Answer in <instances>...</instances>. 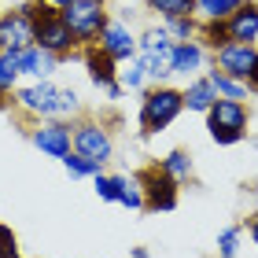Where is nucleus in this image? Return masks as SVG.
<instances>
[{
	"instance_id": "1",
	"label": "nucleus",
	"mask_w": 258,
	"mask_h": 258,
	"mask_svg": "<svg viewBox=\"0 0 258 258\" xmlns=\"http://www.w3.org/2000/svg\"><path fill=\"white\" fill-rule=\"evenodd\" d=\"M184 111V92L181 89H170V85H155L144 92L140 100V133H162L177 114Z\"/></svg>"
},
{
	"instance_id": "2",
	"label": "nucleus",
	"mask_w": 258,
	"mask_h": 258,
	"mask_svg": "<svg viewBox=\"0 0 258 258\" xmlns=\"http://www.w3.org/2000/svg\"><path fill=\"white\" fill-rule=\"evenodd\" d=\"M173 48H177V41H173L162 26H151L144 37L137 41V59L144 67L148 81L162 85V81L173 74Z\"/></svg>"
},
{
	"instance_id": "3",
	"label": "nucleus",
	"mask_w": 258,
	"mask_h": 258,
	"mask_svg": "<svg viewBox=\"0 0 258 258\" xmlns=\"http://www.w3.org/2000/svg\"><path fill=\"white\" fill-rule=\"evenodd\" d=\"M63 22L70 26V33L78 37V44H92V41H100V33L103 26H107V4L103 0H74L70 8L59 11Z\"/></svg>"
},
{
	"instance_id": "4",
	"label": "nucleus",
	"mask_w": 258,
	"mask_h": 258,
	"mask_svg": "<svg viewBox=\"0 0 258 258\" xmlns=\"http://www.w3.org/2000/svg\"><path fill=\"white\" fill-rule=\"evenodd\" d=\"M137 181H140V192H144V210L159 214V210H173V207H177L181 184L173 181L159 162H155V166H144L137 173Z\"/></svg>"
},
{
	"instance_id": "5",
	"label": "nucleus",
	"mask_w": 258,
	"mask_h": 258,
	"mask_svg": "<svg viewBox=\"0 0 258 258\" xmlns=\"http://www.w3.org/2000/svg\"><path fill=\"white\" fill-rule=\"evenodd\" d=\"M74 151L103 166L114 155V140L100 122H81V125H74Z\"/></svg>"
},
{
	"instance_id": "6",
	"label": "nucleus",
	"mask_w": 258,
	"mask_h": 258,
	"mask_svg": "<svg viewBox=\"0 0 258 258\" xmlns=\"http://www.w3.org/2000/svg\"><path fill=\"white\" fill-rule=\"evenodd\" d=\"M30 140L44 151V155H52V159H67L70 151H74V129H70L67 122H52V118L41 122L30 133Z\"/></svg>"
},
{
	"instance_id": "7",
	"label": "nucleus",
	"mask_w": 258,
	"mask_h": 258,
	"mask_svg": "<svg viewBox=\"0 0 258 258\" xmlns=\"http://www.w3.org/2000/svg\"><path fill=\"white\" fill-rule=\"evenodd\" d=\"M0 44L8 52H22L33 44V19L22 8L15 11H0Z\"/></svg>"
},
{
	"instance_id": "8",
	"label": "nucleus",
	"mask_w": 258,
	"mask_h": 258,
	"mask_svg": "<svg viewBox=\"0 0 258 258\" xmlns=\"http://www.w3.org/2000/svg\"><path fill=\"white\" fill-rule=\"evenodd\" d=\"M221 30H225V44H254L258 41V4L243 0V4L221 22Z\"/></svg>"
},
{
	"instance_id": "9",
	"label": "nucleus",
	"mask_w": 258,
	"mask_h": 258,
	"mask_svg": "<svg viewBox=\"0 0 258 258\" xmlns=\"http://www.w3.org/2000/svg\"><path fill=\"white\" fill-rule=\"evenodd\" d=\"M254 63H258V48L254 44H225V48L214 52V67L221 70V74L236 78V81H247Z\"/></svg>"
},
{
	"instance_id": "10",
	"label": "nucleus",
	"mask_w": 258,
	"mask_h": 258,
	"mask_svg": "<svg viewBox=\"0 0 258 258\" xmlns=\"http://www.w3.org/2000/svg\"><path fill=\"white\" fill-rule=\"evenodd\" d=\"M100 48L107 52L114 63H129L137 55V37H133V30H129L122 19H111L107 26H103V33H100Z\"/></svg>"
},
{
	"instance_id": "11",
	"label": "nucleus",
	"mask_w": 258,
	"mask_h": 258,
	"mask_svg": "<svg viewBox=\"0 0 258 258\" xmlns=\"http://www.w3.org/2000/svg\"><path fill=\"white\" fill-rule=\"evenodd\" d=\"M55 100H59V89L52 81H33V85L15 92V103L30 114H41V118H52L55 114Z\"/></svg>"
},
{
	"instance_id": "12",
	"label": "nucleus",
	"mask_w": 258,
	"mask_h": 258,
	"mask_svg": "<svg viewBox=\"0 0 258 258\" xmlns=\"http://www.w3.org/2000/svg\"><path fill=\"white\" fill-rule=\"evenodd\" d=\"M247 103L240 100H214V107L207 111V129H243L247 133Z\"/></svg>"
},
{
	"instance_id": "13",
	"label": "nucleus",
	"mask_w": 258,
	"mask_h": 258,
	"mask_svg": "<svg viewBox=\"0 0 258 258\" xmlns=\"http://www.w3.org/2000/svg\"><path fill=\"white\" fill-rule=\"evenodd\" d=\"M85 70H89V81H92L100 92L118 81V63H114L111 55L100 48V44H89V48H85Z\"/></svg>"
},
{
	"instance_id": "14",
	"label": "nucleus",
	"mask_w": 258,
	"mask_h": 258,
	"mask_svg": "<svg viewBox=\"0 0 258 258\" xmlns=\"http://www.w3.org/2000/svg\"><path fill=\"white\" fill-rule=\"evenodd\" d=\"M15 63H19V74H26V78H37V81H44V78H48L55 67H59V55H52V52L37 48V44H30V48L15 52Z\"/></svg>"
},
{
	"instance_id": "15",
	"label": "nucleus",
	"mask_w": 258,
	"mask_h": 258,
	"mask_svg": "<svg viewBox=\"0 0 258 258\" xmlns=\"http://www.w3.org/2000/svg\"><path fill=\"white\" fill-rule=\"evenodd\" d=\"M199 67H203V44L199 41H177V48H173V74H199Z\"/></svg>"
},
{
	"instance_id": "16",
	"label": "nucleus",
	"mask_w": 258,
	"mask_h": 258,
	"mask_svg": "<svg viewBox=\"0 0 258 258\" xmlns=\"http://www.w3.org/2000/svg\"><path fill=\"white\" fill-rule=\"evenodd\" d=\"M181 92H184V107L199 111V114H207L210 107H214V100H218V92H214V85H210L207 78L188 81V89H181Z\"/></svg>"
},
{
	"instance_id": "17",
	"label": "nucleus",
	"mask_w": 258,
	"mask_h": 258,
	"mask_svg": "<svg viewBox=\"0 0 258 258\" xmlns=\"http://www.w3.org/2000/svg\"><path fill=\"white\" fill-rule=\"evenodd\" d=\"M207 81L210 85H214V92H218V100H247V85H243V81H236V78H229V74H221V70L214 67L207 74Z\"/></svg>"
},
{
	"instance_id": "18",
	"label": "nucleus",
	"mask_w": 258,
	"mask_h": 258,
	"mask_svg": "<svg viewBox=\"0 0 258 258\" xmlns=\"http://www.w3.org/2000/svg\"><path fill=\"white\" fill-rule=\"evenodd\" d=\"M148 11H155V15L166 22V19H188L196 15V0H144Z\"/></svg>"
},
{
	"instance_id": "19",
	"label": "nucleus",
	"mask_w": 258,
	"mask_h": 258,
	"mask_svg": "<svg viewBox=\"0 0 258 258\" xmlns=\"http://www.w3.org/2000/svg\"><path fill=\"white\" fill-rule=\"evenodd\" d=\"M243 0H196V15L203 22H225Z\"/></svg>"
},
{
	"instance_id": "20",
	"label": "nucleus",
	"mask_w": 258,
	"mask_h": 258,
	"mask_svg": "<svg viewBox=\"0 0 258 258\" xmlns=\"http://www.w3.org/2000/svg\"><path fill=\"white\" fill-rule=\"evenodd\" d=\"M114 188H118V203L129 210H144V192H140V181L137 173L125 177V173H114Z\"/></svg>"
},
{
	"instance_id": "21",
	"label": "nucleus",
	"mask_w": 258,
	"mask_h": 258,
	"mask_svg": "<svg viewBox=\"0 0 258 258\" xmlns=\"http://www.w3.org/2000/svg\"><path fill=\"white\" fill-rule=\"evenodd\" d=\"M159 166L166 170L177 184H184V181L192 177V155H188V151H181V148H173L166 159H159Z\"/></svg>"
},
{
	"instance_id": "22",
	"label": "nucleus",
	"mask_w": 258,
	"mask_h": 258,
	"mask_svg": "<svg viewBox=\"0 0 258 258\" xmlns=\"http://www.w3.org/2000/svg\"><path fill=\"white\" fill-rule=\"evenodd\" d=\"M144 81H148V74H144V67H140V59L133 55V59L118 70V85L129 89V92H137V89H144Z\"/></svg>"
},
{
	"instance_id": "23",
	"label": "nucleus",
	"mask_w": 258,
	"mask_h": 258,
	"mask_svg": "<svg viewBox=\"0 0 258 258\" xmlns=\"http://www.w3.org/2000/svg\"><path fill=\"white\" fill-rule=\"evenodd\" d=\"M59 162L67 166L70 177H96V173H100V162H92V159H85V155H78V151H70V155L59 159Z\"/></svg>"
},
{
	"instance_id": "24",
	"label": "nucleus",
	"mask_w": 258,
	"mask_h": 258,
	"mask_svg": "<svg viewBox=\"0 0 258 258\" xmlns=\"http://www.w3.org/2000/svg\"><path fill=\"white\" fill-rule=\"evenodd\" d=\"M15 81H19V63H15V52H0V89L11 92L15 89Z\"/></svg>"
},
{
	"instance_id": "25",
	"label": "nucleus",
	"mask_w": 258,
	"mask_h": 258,
	"mask_svg": "<svg viewBox=\"0 0 258 258\" xmlns=\"http://www.w3.org/2000/svg\"><path fill=\"white\" fill-rule=\"evenodd\" d=\"M170 33L173 41H196V19H166V26H162Z\"/></svg>"
},
{
	"instance_id": "26",
	"label": "nucleus",
	"mask_w": 258,
	"mask_h": 258,
	"mask_svg": "<svg viewBox=\"0 0 258 258\" xmlns=\"http://www.w3.org/2000/svg\"><path fill=\"white\" fill-rule=\"evenodd\" d=\"M236 251H240V225L221 229V236H218V258H236Z\"/></svg>"
},
{
	"instance_id": "27",
	"label": "nucleus",
	"mask_w": 258,
	"mask_h": 258,
	"mask_svg": "<svg viewBox=\"0 0 258 258\" xmlns=\"http://www.w3.org/2000/svg\"><path fill=\"white\" fill-rule=\"evenodd\" d=\"M92 188H96V196L103 199V203H118V188H114V173H96L92 177Z\"/></svg>"
},
{
	"instance_id": "28",
	"label": "nucleus",
	"mask_w": 258,
	"mask_h": 258,
	"mask_svg": "<svg viewBox=\"0 0 258 258\" xmlns=\"http://www.w3.org/2000/svg\"><path fill=\"white\" fill-rule=\"evenodd\" d=\"M0 258H22L19 254V240L8 225H0Z\"/></svg>"
},
{
	"instance_id": "29",
	"label": "nucleus",
	"mask_w": 258,
	"mask_h": 258,
	"mask_svg": "<svg viewBox=\"0 0 258 258\" xmlns=\"http://www.w3.org/2000/svg\"><path fill=\"white\" fill-rule=\"evenodd\" d=\"M243 137H247V133H243V129H210V140H214V144H240V140Z\"/></svg>"
},
{
	"instance_id": "30",
	"label": "nucleus",
	"mask_w": 258,
	"mask_h": 258,
	"mask_svg": "<svg viewBox=\"0 0 258 258\" xmlns=\"http://www.w3.org/2000/svg\"><path fill=\"white\" fill-rule=\"evenodd\" d=\"M243 85H247V92H258V63L251 67V74H247V81H243Z\"/></svg>"
},
{
	"instance_id": "31",
	"label": "nucleus",
	"mask_w": 258,
	"mask_h": 258,
	"mask_svg": "<svg viewBox=\"0 0 258 258\" xmlns=\"http://www.w3.org/2000/svg\"><path fill=\"white\" fill-rule=\"evenodd\" d=\"M122 85H118V81H114V85H107V89H103V96H107V100H122Z\"/></svg>"
},
{
	"instance_id": "32",
	"label": "nucleus",
	"mask_w": 258,
	"mask_h": 258,
	"mask_svg": "<svg viewBox=\"0 0 258 258\" xmlns=\"http://www.w3.org/2000/svg\"><path fill=\"white\" fill-rule=\"evenodd\" d=\"M247 229H251V240H254V247H258V214L247 221Z\"/></svg>"
},
{
	"instance_id": "33",
	"label": "nucleus",
	"mask_w": 258,
	"mask_h": 258,
	"mask_svg": "<svg viewBox=\"0 0 258 258\" xmlns=\"http://www.w3.org/2000/svg\"><path fill=\"white\" fill-rule=\"evenodd\" d=\"M44 4H52L55 11H63V8H70V4H74V0H44Z\"/></svg>"
},
{
	"instance_id": "34",
	"label": "nucleus",
	"mask_w": 258,
	"mask_h": 258,
	"mask_svg": "<svg viewBox=\"0 0 258 258\" xmlns=\"http://www.w3.org/2000/svg\"><path fill=\"white\" fill-rule=\"evenodd\" d=\"M8 96H11V92H4V89H0V111H8L11 103H15V100H8Z\"/></svg>"
},
{
	"instance_id": "35",
	"label": "nucleus",
	"mask_w": 258,
	"mask_h": 258,
	"mask_svg": "<svg viewBox=\"0 0 258 258\" xmlns=\"http://www.w3.org/2000/svg\"><path fill=\"white\" fill-rule=\"evenodd\" d=\"M129 258H148V251H144V247H133V254H129Z\"/></svg>"
},
{
	"instance_id": "36",
	"label": "nucleus",
	"mask_w": 258,
	"mask_h": 258,
	"mask_svg": "<svg viewBox=\"0 0 258 258\" xmlns=\"http://www.w3.org/2000/svg\"><path fill=\"white\" fill-rule=\"evenodd\" d=\"M0 8H4V0H0Z\"/></svg>"
},
{
	"instance_id": "37",
	"label": "nucleus",
	"mask_w": 258,
	"mask_h": 258,
	"mask_svg": "<svg viewBox=\"0 0 258 258\" xmlns=\"http://www.w3.org/2000/svg\"><path fill=\"white\" fill-rule=\"evenodd\" d=\"M0 52H4V44H0Z\"/></svg>"
}]
</instances>
